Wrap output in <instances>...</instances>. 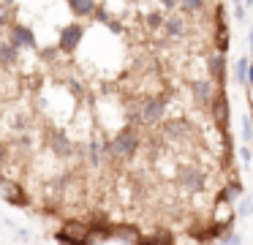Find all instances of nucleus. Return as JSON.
I'll return each instance as SVG.
<instances>
[{
    "instance_id": "4be33fe9",
    "label": "nucleus",
    "mask_w": 253,
    "mask_h": 245,
    "mask_svg": "<svg viewBox=\"0 0 253 245\" xmlns=\"http://www.w3.org/2000/svg\"><path fill=\"white\" fill-rule=\"evenodd\" d=\"M229 194H242V185H240V180H234V183L229 185Z\"/></svg>"
},
{
    "instance_id": "423d86ee",
    "label": "nucleus",
    "mask_w": 253,
    "mask_h": 245,
    "mask_svg": "<svg viewBox=\"0 0 253 245\" xmlns=\"http://www.w3.org/2000/svg\"><path fill=\"white\" fill-rule=\"evenodd\" d=\"M191 90H193V96H196V101H202V103L212 101V96L218 93V90H215V82L212 79H196L191 85Z\"/></svg>"
},
{
    "instance_id": "c85d7f7f",
    "label": "nucleus",
    "mask_w": 253,
    "mask_h": 245,
    "mask_svg": "<svg viewBox=\"0 0 253 245\" xmlns=\"http://www.w3.org/2000/svg\"><path fill=\"white\" fill-rule=\"evenodd\" d=\"M251 3H253V0H248V5H251Z\"/></svg>"
},
{
    "instance_id": "cd10ccee",
    "label": "nucleus",
    "mask_w": 253,
    "mask_h": 245,
    "mask_svg": "<svg viewBox=\"0 0 253 245\" xmlns=\"http://www.w3.org/2000/svg\"><path fill=\"white\" fill-rule=\"evenodd\" d=\"M6 161V150H3V147H0V163Z\"/></svg>"
},
{
    "instance_id": "6e6552de",
    "label": "nucleus",
    "mask_w": 253,
    "mask_h": 245,
    "mask_svg": "<svg viewBox=\"0 0 253 245\" xmlns=\"http://www.w3.org/2000/svg\"><path fill=\"white\" fill-rule=\"evenodd\" d=\"M210 74H212L215 82H223L226 79V60H223V52L212 54L210 57Z\"/></svg>"
},
{
    "instance_id": "7ed1b4c3",
    "label": "nucleus",
    "mask_w": 253,
    "mask_h": 245,
    "mask_svg": "<svg viewBox=\"0 0 253 245\" xmlns=\"http://www.w3.org/2000/svg\"><path fill=\"white\" fill-rule=\"evenodd\" d=\"M212 114H215V120H218L220 128L229 125V98H226L223 90H218L212 96Z\"/></svg>"
},
{
    "instance_id": "ddd939ff",
    "label": "nucleus",
    "mask_w": 253,
    "mask_h": 245,
    "mask_svg": "<svg viewBox=\"0 0 253 245\" xmlns=\"http://www.w3.org/2000/svg\"><path fill=\"white\" fill-rule=\"evenodd\" d=\"M17 49L14 44H0V63H14L17 60Z\"/></svg>"
},
{
    "instance_id": "a878e982",
    "label": "nucleus",
    "mask_w": 253,
    "mask_h": 245,
    "mask_svg": "<svg viewBox=\"0 0 253 245\" xmlns=\"http://www.w3.org/2000/svg\"><path fill=\"white\" fill-rule=\"evenodd\" d=\"M223 240H226V243H240V237H237V234H234V232H229V234H226V237H223Z\"/></svg>"
},
{
    "instance_id": "5701e85b",
    "label": "nucleus",
    "mask_w": 253,
    "mask_h": 245,
    "mask_svg": "<svg viewBox=\"0 0 253 245\" xmlns=\"http://www.w3.org/2000/svg\"><path fill=\"white\" fill-rule=\"evenodd\" d=\"M0 25H8V11L0 5Z\"/></svg>"
},
{
    "instance_id": "20e7f679",
    "label": "nucleus",
    "mask_w": 253,
    "mask_h": 245,
    "mask_svg": "<svg viewBox=\"0 0 253 245\" xmlns=\"http://www.w3.org/2000/svg\"><path fill=\"white\" fill-rule=\"evenodd\" d=\"M82 33H84L82 25L66 27V30L60 33V49H63V52H74V49H77V44L82 41Z\"/></svg>"
},
{
    "instance_id": "f8f14e48",
    "label": "nucleus",
    "mask_w": 253,
    "mask_h": 245,
    "mask_svg": "<svg viewBox=\"0 0 253 245\" xmlns=\"http://www.w3.org/2000/svg\"><path fill=\"white\" fill-rule=\"evenodd\" d=\"M166 36H171V38H180V36H185V22L180 19V16H171L169 22H166Z\"/></svg>"
},
{
    "instance_id": "393cba45",
    "label": "nucleus",
    "mask_w": 253,
    "mask_h": 245,
    "mask_svg": "<svg viewBox=\"0 0 253 245\" xmlns=\"http://www.w3.org/2000/svg\"><path fill=\"white\" fill-rule=\"evenodd\" d=\"M245 82H248V85H253V65H251V63H248V74H245Z\"/></svg>"
},
{
    "instance_id": "a211bd4d",
    "label": "nucleus",
    "mask_w": 253,
    "mask_h": 245,
    "mask_svg": "<svg viewBox=\"0 0 253 245\" xmlns=\"http://www.w3.org/2000/svg\"><path fill=\"white\" fill-rule=\"evenodd\" d=\"M55 147H57V152H60V155H66V152L71 150V145H68L63 136H55Z\"/></svg>"
},
{
    "instance_id": "0eeeda50",
    "label": "nucleus",
    "mask_w": 253,
    "mask_h": 245,
    "mask_svg": "<svg viewBox=\"0 0 253 245\" xmlns=\"http://www.w3.org/2000/svg\"><path fill=\"white\" fill-rule=\"evenodd\" d=\"M0 194H3V199H8L11 204H17V207L25 204V194L19 191L17 183H8V180H3V183H0Z\"/></svg>"
},
{
    "instance_id": "f3484780",
    "label": "nucleus",
    "mask_w": 253,
    "mask_h": 245,
    "mask_svg": "<svg viewBox=\"0 0 253 245\" xmlns=\"http://www.w3.org/2000/svg\"><path fill=\"white\" fill-rule=\"evenodd\" d=\"M242 136H245V142H253V120L251 117H242Z\"/></svg>"
},
{
    "instance_id": "dca6fc26",
    "label": "nucleus",
    "mask_w": 253,
    "mask_h": 245,
    "mask_svg": "<svg viewBox=\"0 0 253 245\" xmlns=\"http://www.w3.org/2000/svg\"><path fill=\"white\" fill-rule=\"evenodd\" d=\"M245 74H248V57H240L237 60V82L245 85Z\"/></svg>"
},
{
    "instance_id": "f257e3e1",
    "label": "nucleus",
    "mask_w": 253,
    "mask_h": 245,
    "mask_svg": "<svg viewBox=\"0 0 253 245\" xmlns=\"http://www.w3.org/2000/svg\"><path fill=\"white\" fill-rule=\"evenodd\" d=\"M136 147H139V136H136V131L133 128H126V131H120V134L112 139V145H109V152L115 158H131L133 152H136Z\"/></svg>"
},
{
    "instance_id": "bb28decb",
    "label": "nucleus",
    "mask_w": 253,
    "mask_h": 245,
    "mask_svg": "<svg viewBox=\"0 0 253 245\" xmlns=\"http://www.w3.org/2000/svg\"><path fill=\"white\" fill-rule=\"evenodd\" d=\"M248 44H251V54H253V30L248 33Z\"/></svg>"
},
{
    "instance_id": "b1692460",
    "label": "nucleus",
    "mask_w": 253,
    "mask_h": 245,
    "mask_svg": "<svg viewBox=\"0 0 253 245\" xmlns=\"http://www.w3.org/2000/svg\"><path fill=\"white\" fill-rule=\"evenodd\" d=\"M147 22H150L153 27H158V25H161V16H158V14H150V19H147Z\"/></svg>"
},
{
    "instance_id": "1a4fd4ad",
    "label": "nucleus",
    "mask_w": 253,
    "mask_h": 245,
    "mask_svg": "<svg viewBox=\"0 0 253 245\" xmlns=\"http://www.w3.org/2000/svg\"><path fill=\"white\" fill-rule=\"evenodd\" d=\"M11 44H14V47H33V33H30L28 30V27H14V30H11Z\"/></svg>"
},
{
    "instance_id": "412c9836",
    "label": "nucleus",
    "mask_w": 253,
    "mask_h": 245,
    "mask_svg": "<svg viewBox=\"0 0 253 245\" xmlns=\"http://www.w3.org/2000/svg\"><path fill=\"white\" fill-rule=\"evenodd\" d=\"M251 210H253V199H245V201L240 204V210H237V212H240V215H248Z\"/></svg>"
},
{
    "instance_id": "4468645a",
    "label": "nucleus",
    "mask_w": 253,
    "mask_h": 245,
    "mask_svg": "<svg viewBox=\"0 0 253 245\" xmlns=\"http://www.w3.org/2000/svg\"><path fill=\"white\" fill-rule=\"evenodd\" d=\"M101 152H104L101 142H98V139H93V142H90V163H93V166H98V163L104 161V155H101Z\"/></svg>"
},
{
    "instance_id": "2eb2a0df",
    "label": "nucleus",
    "mask_w": 253,
    "mask_h": 245,
    "mask_svg": "<svg viewBox=\"0 0 253 245\" xmlns=\"http://www.w3.org/2000/svg\"><path fill=\"white\" fill-rule=\"evenodd\" d=\"M204 3H207V0H180L182 11H188V14H193V11L204 8Z\"/></svg>"
},
{
    "instance_id": "39448f33",
    "label": "nucleus",
    "mask_w": 253,
    "mask_h": 245,
    "mask_svg": "<svg viewBox=\"0 0 253 245\" xmlns=\"http://www.w3.org/2000/svg\"><path fill=\"white\" fill-rule=\"evenodd\" d=\"M180 183H182V188H185V191H193V194H199V191L204 188V174L199 172V169H182Z\"/></svg>"
},
{
    "instance_id": "6ab92c4d",
    "label": "nucleus",
    "mask_w": 253,
    "mask_h": 245,
    "mask_svg": "<svg viewBox=\"0 0 253 245\" xmlns=\"http://www.w3.org/2000/svg\"><path fill=\"white\" fill-rule=\"evenodd\" d=\"M231 3H234V16L237 19H245V3H242V0H231Z\"/></svg>"
},
{
    "instance_id": "9b49d317",
    "label": "nucleus",
    "mask_w": 253,
    "mask_h": 245,
    "mask_svg": "<svg viewBox=\"0 0 253 245\" xmlns=\"http://www.w3.org/2000/svg\"><path fill=\"white\" fill-rule=\"evenodd\" d=\"M112 237L123 240V243H139V240H142V237H139V232H136V229H131V226H117Z\"/></svg>"
},
{
    "instance_id": "f03ea898",
    "label": "nucleus",
    "mask_w": 253,
    "mask_h": 245,
    "mask_svg": "<svg viewBox=\"0 0 253 245\" xmlns=\"http://www.w3.org/2000/svg\"><path fill=\"white\" fill-rule=\"evenodd\" d=\"M164 114H166V98H147L139 109V117L144 123H161Z\"/></svg>"
},
{
    "instance_id": "9d476101",
    "label": "nucleus",
    "mask_w": 253,
    "mask_h": 245,
    "mask_svg": "<svg viewBox=\"0 0 253 245\" xmlns=\"http://www.w3.org/2000/svg\"><path fill=\"white\" fill-rule=\"evenodd\" d=\"M68 5H71V11L79 16H87L95 11V0H68Z\"/></svg>"
},
{
    "instance_id": "aec40b11",
    "label": "nucleus",
    "mask_w": 253,
    "mask_h": 245,
    "mask_svg": "<svg viewBox=\"0 0 253 245\" xmlns=\"http://www.w3.org/2000/svg\"><path fill=\"white\" fill-rule=\"evenodd\" d=\"M240 158H242V163H245V166H251L253 150H251V147H242V150H240Z\"/></svg>"
}]
</instances>
